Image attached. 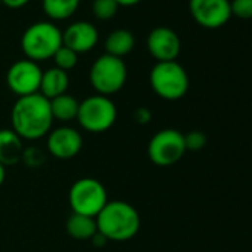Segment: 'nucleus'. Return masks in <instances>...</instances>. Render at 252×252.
<instances>
[{
    "label": "nucleus",
    "mask_w": 252,
    "mask_h": 252,
    "mask_svg": "<svg viewBox=\"0 0 252 252\" xmlns=\"http://www.w3.org/2000/svg\"><path fill=\"white\" fill-rule=\"evenodd\" d=\"M107 202V190L95 178H80L68 191V203L74 214L95 218Z\"/></svg>",
    "instance_id": "obj_7"
},
{
    "label": "nucleus",
    "mask_w": 252,
    "mask_h": 252,
    "mask_svg": "<svg viewBox=\"0 0 252 252\" xmlns=\"http://www.w3.org/2000/svg\"><path fill=\"white\" fill-rule=\"evenodd\" d=\"M184 134L177 129H162L149 143L147 153L158 166H171L183 159L186 153Z\"/></svg>",
    "instance_id": "obj_8"
},
{
    "label": "nucleus",
    "mask_w": 252,
    "mask_h": 252,
    "mask_svg": "<svg viewBox=\"0 0 252 252\" xmlns=\"http://www.w3.org/2000/svg\"><path fill=\"white\" fill-rule=\"evenodd\" d=\"M231 15L239 20H251L252 18V0H233L230 2Z\"/></svg>",
    "instance_id": "obj_22"
},
{
    "label": "nucleus",
    "mask_w": 252,
    "mask_h": 252,
    "mask_svg": "<svg viewBox=\"0 0 252 252\" xmlns=\"http://www.w3.org/2000/svg\"><path fill=\"white\" fill-rule=\"evenodd\" d=\"M119 5L114 0H92V15L99 21H108L116 17Z\"/></svg>",
    "instance_id": "obj_20"
},
{
    "label": "nucleus",
    "mask_w": 252,
    "mask_h": 252,
    "mask_svg": "<svg viewBox=\"0 0 252 252\" xmlns=\"http://www.w3.org/2000/svg\"><path fill=\"white\" fill-rule=\"evenodd\" d=\"M54 63H55V67L63 70V71H68L71 68H74L77 65V60H79V55L76 52H73L71 49H68L67 46H61L55 55L52 57Z\"/></svg>",
    "instance_id": "obj_21"
},
{
    "label": "nucleus",
    "mask_w": 252,
    "mask_h": 252,
    "mask_svg": "<svg viewBox=\"0 0 252 252\" xmlns=\"http://www.w3.org/2000/svg\"><path fill=\"white\" fill-rule=\"evenodd\" d=\"M147 49L158 63L177 61L181 52V40L169 27H156L147 36Z\"/></svg>",
    "instance_id": "obj_11"
},
{
    "label": "nucleus",
    "mask_w": 252,
    "mask_h": 252,
    "mask_svg": "<svg viewBox=\"0 0 252 252\" xmlns=\"http://www.w3.org/2000/svg\"><path fill=\"white\" fill-rule=\"evenodd\" d=\"M42 68L37 63L32 60H18L15 61L6 73L8 88L20 96H27L37 94L42 82Z\"/></svg>",
    "instance_id": "obj_9"
},
{
    "label": "nucleus",
    "mask_w": 252,
    "mask_h": 252,
    "mask_svg": "<svg viewBox=\"0 0 252 252\" xmlns=\"http://www.w3.org/2000/svg\"><path fill=\"white\" fill-rule=\"evenodd\" d=\"M98 39L99 34L96 27L88 21H76L63 32V45L77 55L92 51L96 46Z\"/></svg>",
    "instance_id": "obj_13"
},
{
    "label": "nucleus",
    "mask_w": 252,
    "mask_h": 252,
    "mask_svg": "<svg viewBox=\"0 0 252 252\" xmlns=\"http://www.w3.org/2000/svg\"><path fill=\"white\" fill-rule=\"evenodd\" d=\"M134 119L140 125H147L152 120V111L147 107H140L134 111Z\"/></svg>",
    "instance_id": "obj_24"
},
{
    "label": "nucleus",
    "mask_w": 252,
    "mask_h": 252,
    "mask_svg": "<svg viewBox=\"0 0 252 252\" xmlns=\"http://www.w3.org/2000/svg\"><path fill=\"white\" fill-rule=\"evenodd\" d=\"M30 0H2V5H5L9 9H21L26 5H29Z\"/></svg>",
    "instance_id": "obj_25"
},
{
    "label": "nucleus",
    "mask_w": 252,
    "mask_h": 252,
    "mask_svg": "<svg viewBox=\"0 0 252 252\" xmlns=\"http://www.w3.org/2000/svg\"><path fill=\"white\" fill-rule=\"evenodd\" d=\"M149 79L153 92L166 101L181 99L190 86L186 68L177 61L156 63L150 71Z\"/></svg>",
    "instance_id": "obj_4"
},
{
    "label": "nucleus",
    "mask_w": 252,
    "mask_h": 252,
    "mask_svg": "<svg viewBox=\"0 0 252 252\" xmlns=\"http://www.w3.org/2000/svg\"><path fill=\"white\" fill-rule=\"evenodd\" d=\"M63 46V32L51 21L34 23L21 36V49L27 60L46 61Z\"/></svg>",
    "instance_id": "obj_3"
},
{
    "label": "nucleus",
    "mask_w": 252,
    "mask_h": 252,
    "mask_svg": "<svg viewBox=\"0 0 252 252\" xmlns=\"http://www.w3.org/2000/svg\"><path fill=\"white\" fill-rule=\"evenodd\" d=\"M206 141H208V138L202 131H190L189 134L184 135L186 150H191V152L202 150L206 146Z\"/></svg>",
    "instance_id": "obj_23"
},
{
    "label": "nucleus",
    "mask_w": 252,
    "mask_h": 252,
    "mask_svg": "<svg viewBox=\"0 0 252 252\" xmlns=\"http://www.w3.org/2000/svg\"><path fill=\"white\" fill-rule=\"evenodd\" d=\"M77 122L82 128L92 134L108 131L117 119V108L114 102L104 95H92L79 104Z\"/></svg>",
    "instance_id": "obj_6"
},
{
    "label": "nucleus",
    "mask_w": 252,
    "mask_h": 252,
    "mask_svg": "<svg viewBox=\"0 0 252 252\" xmlns=\"http://www.w3.org/2000/svg\"><path fill=\"white\" fill-rule=\"evenodd\" d=\"M80 5V0H42L45 15L54 21H63L71 18Z\"/></svg>",
    "instance_id": "obj_18"
},
{
    "label": "nucleus",
    "mask_w": 252,
    "mask_h": 252,
    "mask_svg": "<svg viewBox=\"0 0 252 252\" xmlns=\"http://www.w3.org/2000/svg\"><path fill=\"white\" fill-rule=\"evenodd\" d=\"M82 146L83 138L80 132L70 126H61L51 131L48 135V150L55 159H73L80 153Z\"/></svg>",
    "instance_id": "obj_12"
},
{
    "label": "nucleus",
    "mask_w": 252,
    "mask_h": 252,
    "mask_svg": "<svg viewBox=\"0 0 252 252\" xmlns=\"http://www.w3.org/2000/svg\"><path fill=\"white\" fill-rule=\"evenodd\" d=\"M5 178H6V168L0 163V186L5 183Z\"/></svg>",
    "instance_id": "obj_28"
},
{
    "label": "nucleus",
    "mask_w": 252,
    "mask_h": 252,
    "mask_svg": "<svg viewBox=\"0 0 252 252\" xmlns=\"http://www.w3.org/2000/svg\"><path fill=\"white\" fill-rule=\"evenodd\" d=\"M68 85H70V79H68L67 71L52 67L43 71L39 94H42L48 99H54L63 94H67Z\"/></svg>",
    "instance_id": "obj_14"
},
{
    "label": "nucleus",
    "mask_w": 252,
    "mask_h": 252,
    "mask_svg": "<svg viewBox=\"0 0 252 252\" xmlns=\"http://www.w3.org/2000/svg\"><path fill=\"white\" fill-rule=\"evenodd\" d=\"M104 48H105V54L123 60V57H126L134 51L135 36L132 34V32L126 30V29L113 30L107 36V39L104 42Z\"/></svg>",
    "instance_id": "obj_15"
},
{
    "label": "nucleus",
    "mask_w": 252,
    "mask_h": 252,
    "mask_svg": "<svg viewBox=\"0 0 252 252\" xmlns=\"http://www.w3.org/2000/svg\"><path fill=\"white\" fill-rule=\"evenodd\" d=\"M0 5H2V0H0Z\"/></svg>",
    "instance_id": "obj_29"
},
{
    "label": "nucleus",
    "mask_w": 252,
    "mask_h": 252,
    "mask_svg": "<svg viewBox=\"0 0 252 252\" xmlns=\"http://www.w3.org/2000/svg\"><path fill=\"white\" fill-rule=\"evenodd\" d=\"M128 79V68L122 58L104 54L98 57L89 70V82L98 95L110 96L119 92Z\"/></svg>",
    "instance_id": "obj_5"
},
{
    "label": "nucleus",
    "mask_w": 252,
    "mask_h": 252,
    "mask_svg": "<svg viewBox=\"0 0 252 252\" xmlns=\"http://www.w3.org/2000/svg\"><path fill=\"white\" fill-rule=\"evenodd\" d=\"M54 117L51 102L42 94L20 96L12 105V131L21 140H39L51 132Z\"/></svg>",
    "instance_id": "obj_1"
},
{
    "label": "nucleus",
    "mask_w": 252,
    "mask_h": 252,
    "mask_svg": "<svg viewBox=\"0 0 252 252\" xmlns=\"http://www.w3.org/2000/svg\"><path fill=\"white\" fill-rule=\"evenodd\" d=\"M49 102H51V113L54 120L70 122L77 117L80 102L73 95L63 94L54 99H49Z\"/></svg>",
    "instance_id": "obj_19"
},
{
    "label": "nucleus",
    "mask_w": 252,
    "mask_h": 252,
    "mask_svg": "<svg viewBox=\"0 0 252 252\" xmlns=\"http://www.w3.org/2000/svg\"><path fill=\"white\" fill-rule=\"evenodd\" d=\"M119 6H135L138 5L141 0H114Z\"/></svg>",
    "instance_id": "obj_27"
},
{
    "label": "nucleus",
    "mask_w": 252,
    "mask_h": 252,
    "mask_svg": "<svg viewBox=\"0 0 252 252\" xmlns=\"http://www.w3.org/2000/svg\"><path fill=\"white\" fill-rule=\"evenodd\" d=\"M98 233L111 242L131 240L140 230L141 220L137 209L123 200H108L95 217Z\"/></svg>",
    "instance_id": "obj_2"
},
{
    "label": "nucleus",
    "mask_w": 252,
    "mask_h": 252,
    "mask_svg": "<svg viewBox=\"0 0 252 252\" xmlns=\"http://www.w3.org/2000/svg\"><path fill=\"white\" fill-rule=\"evenodd\" d=\"M23 156V140L12 129H0V163L15 165Z\"/></svg>",
    "instance_id": "obj_16"
},
{
    "label": "nucleus",
    "mask_w": 252,
    "mask_h": 252,
    "mask_svg": "<svg viewBox=\"0 0 252 252\" xmlns=\"http://www.w3.org/2000/svg\"><path fill=\"white\" fill-rule=\"evenodd\" d=\"M191 18L203 29L217 30L231 18L230 0H189Z\"/></svg>",
    "instance_id": "obj_10"
},
{
    "label": "nucleus",
    "mask_w": 252,
    "mask_h": 252,
    "mask_svg": "<svg viewBox=\"0 0 252 252\" xmlns=\"http://www.w3.org/2000/svg\"><path fill=\"white\" fill-rule=\"evenodd\" d=\"M65 228L67 233L76 240H91L98 231L95 218L74 214V212L68 217Z\"/></svg>",
    "instance_id": "obj_17"
},
{
    "label": "nucleus",
    "mask_w": 252,
    "mask_h": 252,
    "mask_svg": "<svg viewBox=\"0 0 252 252\" xmlns=\"http://www.w3.org/2000/svg\"><path fill=\"white\" fill-rule=\"evenodd\" d=\"M91 240H92V243H94L95 246H104V245L108 242V240H107V239H105V237H104L101 233H98V231L95 233V236H94Z\"/></svg>",
    "instance_id": "obj_26"
}]
</instances>
